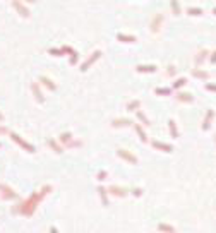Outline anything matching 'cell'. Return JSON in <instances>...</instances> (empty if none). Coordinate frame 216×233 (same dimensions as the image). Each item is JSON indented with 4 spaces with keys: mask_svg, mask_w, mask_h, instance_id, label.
<instances>
[{
    "mask_svg": "<svg viewBox=\"0 0 216 233\" xmlns=\"http://www.w3.org/2000/svg\"><path fill=\"white\" fill-rule=\"evenodd\" d=\"M192 75H194V77H197V79H208V77H209V72L196 67V69H192Z\"/></svg>",
    "mask_w": 216,
    "mask_h": 233,
    "instance_id": "25",
    "label": "cell"
},
{
    "mask_svg": "<svg viewBox=\"0 0 216 233\" xmlns=\"http://www.w3.org/2000/svg\"><path fill=\"white\" fill-rule=\"evenodd\" d=\"M185 12H187L189 16H203V9H201V7H187Z\"/></svg>",
    "mask_w": 216,
    "mask_h": 233,
    "instance_id": "28",
    "label": "cell"
},
{
    "mask_svg": "<svg viewBox=\"0 0 216 233\" xmlns=\"http://www.w3.org/2000/svg\"><path fill=\"white\" fill-rule=\"evenodd\" d=\"M213 118H214V110L213 108H208L206 115H204V120H203V130H208L213 123Z\"/></svg>",
    "mask_w": 216,
    "mask_h": 233,
    "instance_id": "13",
    "label": "cell"
},
{
    "mask_svg": "<svg viewBox=\"0 0 216 233\" xmlns=\"http://www.w3.org/2000/svg\"><path fill=\"white\" fill-rule=\"evenodd\" d=\"M135 70H137L139 74H155V72L158 70V67H156L155 64H139L137 67H135Z\"/></svg>",
    "mask_w": 216,
    "mask_h": 233,
    "instance_id": "8",
    "label": "cell"
},
{
    "mask_svg": "<svg viewBox=\"0 0 216 233\" xmlns=\"http://www.w3.org/2000/svg\"><path fill=\"white\" fill-rule=\"evenodd\" d=\"M98 195H100V199H101V204L107 207V206H108V189L98 187Z\"/></svg>",
    "mask_w": 216,
    "mask_h": 233,
    "instance_id": "23",
    "label": "cell"
},
{
    "mask_svg": "<svg viewBox=\"0 0 216 233\" xmlns=\"http://www.w3.org/2000/svg\"><path fill=\"white\" fill-rule=\"evenodd\" d=\"M175 100H177L178 103H194V96L190 93H185V91H178V93L175 94Z\"/></svg>",
    "mask_w": 216,
    "mask_h": 233,
    "instance_id": "12",
    "label": "cell"
},
{
    "mask_svg": "<svg viewBox=\"0 0 216 233\" xmlns=\"http://www.w3.org/2000/svg\"><path fill=\"white\" fill-rule=\"evenodd\" d=\"M213 14H216V7H214V9H213Z\"/></svg>",
    "mask_w": 216,
    "mask_h": 233,
    "instance_id": "44",
    "label": "cell"
},
{
    "mask_svg": "<svg viewBox=\"0 0 216 233\" xmlns=\"http://www.w3.org/2000/svg\"><path fill=\"white\" fill-rule=\"evenodd\" d=\"M3 134H9V129L5 125H0V136H3Z\"/></svg>",
    "mask_w": 216,
    "mask_h": 233,
    "instance_id": "40",
    "label": "cell"
},
{
    "mask_svg": "<svg viewBox=\"0 0 216 233\" xmlns=\"http://www.w3.org/2000/svg\"><path fill=\"white\" fill-rule=\"evenodd\" d=\"M117 154H119V158L125 159V161H127V163H130V165H137V163H139V158H137V156H135L134 153L127 151V149L119 148V149H117Z\"/></svg>",
    "mask_w": 216,
    "mask_h": 233,
    "instance_id": "5",
    "label": "cell"
},
{
    "mask_svg": "<svg viewBox=\"0 0 216 233\" xmlns=\"http://www.w3.org/2000/svg\"><path fill=\"white\" fill-rule=\"evenodd\" d=\"M163 23H165V16L163 12H155L151 17V21H149V29H151V33H160L163 28Z\"/></svg>",
    "mask_w": 216,
    "mask_h": 233,
    "instance_id": "2",
    "label": "cell"
},
{
    "mask_svg": "<svg viewBox=\"0 0 216 233\" xmlns=\"http://www.w3.org/2000/svg\"><path fill=\"white\" fill-rule=\"evenodd\" d=\"M141 100H130L129 103H127V110L129 111H137V110H141Z\"/></svg>",
    "mask_w": 216,
    "mask_h": 233,
    "instance_id": "27",
    "label": "cell"
},
{
    "mask_svg": "<svg viewBox=\"0 0 216 233\" xmlns=\"http://www.w3.org/2000/svg\"><path fill=\"white\" fill-rule=\"evenodd\" d=\"M168 130H170V136L173 139H178V129H177V122L173 118L168 120Z\"/></svg>",
    "mask_w": 216,
    "mask_h": 233,
    "instance_id": "22",
    "label": "cell"
},
{
    "mask_svg": "<svg viewBox=\"0 0 216 233\" xmlns=\"http://www.w3.org/2000/svg\"><path fill=\"white\" fill-rule=\"evenodd\" d=\"M100 57H101V50H94V52L91 53V55L87 57L86 60H84L82 64H81V72H86L87 69H89L91 65L94 64V62H96V60H100Z\"/></svg>",
    "mask_w": 216,
    "mask_h": 233,
    "instance_id": "6",
    "label": "cell"
},
{
    "mask_svg": "<svg viewBox=\"0 0 216 233\" xmlns=\"http://www.w3.org/2000/svg\"><path fill=\"white\" fill-rule=\"evenodd\" d=\"M24 2H36V0H24Z\"/></svg>",
    "mask_w": 216,
    "mask_h": 233,
    "instance_id": "43",
    "label": "cell"
},
{
    "mask_svg": "<svg viewBox=\"0 0 216 233\" xmlns=\"http://www.w3.org/2000/svg\"><path fill=\"white\" fill-rule=\"evenodd\" d=\"M185 84H187V77H178V79H175V82H173V89H180V87H184Z\"/></svg>",
    "mask_w": 216,
    "mask_h": 233,
    "instance_id": "30",
    "label": "cell"
},
{
    "mask_svg": "<svg viewBox=\"0 0 216 233\" xmlns=\"http://www.w3.org/2000/svg\"><path fill=\"white\" fill-rule=\"evenodd\" d=\"M52 190H53L52 185H48V184L43 185V187L40 189L38 192H33V194L29 195L26 201H23L21 204H17V207L14 206V207H12V213H14V214H16V213H17V214H23V216H26V218L33 216V214H34V211H36V207H38V204L41 202Z\"/></svg>",
    "mask_w": 216,
    "mask_h": 233,
    "instance_id": "1",
    "label": "cell"
},
{
    "mask_svg": "<svg viewBox=\"0 0 216 233\" xmlns=\"http://www.w3.org/2000/svg\"><path fill=\"white\" fill-rule=\"evenodd\" d=\"M117 39L122 43H135L137 41V38H135L134 34H124V33H119L117 34Z\"/></svg>",
    "mask_w": 216,
    "mask_h": 233,
    "instance_id": "21",
    "label": "cell"
},
{
    "mask_svg": "<svg viewBox=\"0 0 216 233\" xmlns=\"http://www.w3.org/2000/svg\"><path fill=\"white\" fill-rule=\"evenodd\" d=\"M155 93L158 94V96H170V94H171V89H170V87H156Z\"/></svg>",
    "mask_w": 216,
    "mask_h": 233,
    "instance_id": "29",
    "label": "cell"
},
{
    "mask_svg": "<svg viewBox=\"0 0 216 233\" xmlns=\"http://www.w3.org/2000/svg\"><path fill=\"white\" fill-rule=\"evenodd\" d=\"M209 64H216V50H213V52L209 53Z\"/></svg>",
    "mask_w": 216,
    "mask_h": 233,
    "instance_id": "38",
    "label": "cell"
},
{
    "mask_svg": "<svg viewBox=\"0 0 216 233\" xmlns=\"http://www.w3.org/2000/svg\"><path fill=\"white\" fill-rule=\"evenodd\" d=\"M175 74H177V67H175L173 64H170L166 67V70H165V77H173Z\"/></svg>",
    "mask_w": 216,
    "mask_h": 233,
    "instance_id": "31",
    "label": "cell"
},
{
    "mask_svg": "<svg viewBox=\"0 0 216 233\" xmlns=\"http://www.w3.org/2000/svg\"><path fill=\"white\" fill-rule=\"evenodd\" d=\"M208 57H209V52H208L206 48H201L199 52H197L196 55H194V65H196V67L199 69L201 65H203L204 62L208 60Z\"/></svg>",
    "mask_w": 216,
    "mask_h": 233,
    "instance_id": "7",
    "label": "cell"
},
{
    "mask_svg": "<svg viewBox=\"0 0 216 233\" xmlns=\"http://www.w3.org/2000/svg\"><path fill=\"white\" fill-rule=\"evenodd\" d=\"M134 129H135V132H137V136L141 137V141L142 142H148V134H146V130H144V127L141 125V123H134Z\"/></svg>",
    "mask_w": 216,
    "mask_h": 233,
    "instance_id": "19",
    "label": "cell"
},
{
    "mask_svg": "<svg viewBox=\"0 0 216 233\" xmlns=\"http://www.w3.org/2000/svg\"><path fill=\"white\" fill-rule=\"evenodd\" d=\"M31 91H33V94H34V98H36L38 103H45V94H43L41 89H40V82L38 81L31 82Z\"/></svg>",
    "mask_w": 216,
    "mask_h": 233,
    "instance_id": "9",
    "label": "cell"
},
{
    "mask_svg": "<svg viewBox=\"0 0 216 233\" xmlns=\"http://www.w3.org/2000/svg\"><path fill=\"white\" fill-rule=\"evenodd\" d=\"M158 231H161V233H177L175 226H171V225H168V223H160L158 225Z\"/></svg>",
    "mask_w": 216,
    "mask_h": 233,
    "instance_id": "26",
    "label": "cell"
},
{
    "mask_svg": "<svg viewBox=\"0 0 216 233\" xmlns=\"http://www.w3.org/2000/svg\"><path fill=\"white\" fill-rule=\"evenodd\" d=\"M142 192H144L142 189H137V187L132 189V195H134V197H141V195H142Z\"/></svg>",
    "mask_w": 216,
    "mask_h": 233,
    "instance_id": "37",
    "label": "cell"
},
{
    "mask_svg": "<svg viewBox=\"0 0 216 233\" xmlns=\"http://www.w3.org/2000/svg\"><path fill=\"white\" fill-rule=\"evenodd\" d=\"M170 9H171V14H173V16H180L182 14V7H180V2H178V0H170Z\"/></svg>",
    "mask_w": 216,
    "mask_h": 233,
    "instance_id": "24",
    "label": "cell"
},
{
    "mask_svg": "<svg viewBox=\"0 0 216 233\" xmlns=\"http://www.w3.org/2000/svg\"><path fill=\"white\" fill-rule=\"evenodd\" d=\"M81 146H82V141H77V139H74L71 144L67 146V148H69V149H74V148H81Z\"/></svg>",
    "mask_w": 216,
    "mask_h": 233,
    "instance_id": "35",
    "label": "cell"
},
{
    "mask_svg": "<svg viewBox=\"0 0 216 233\" xmlns=\"http://www.w3.org/2000/svg\"><path fill=\"white\" fill-rule=\"evenodd\" d=\"M151 146L158 151H163V153H171L173 151V146L171 144H166V142H161V141H153Z\"/></svg>",
    "mask_w": 216,
    "mask_h": 233,
    "instance_id": "14",
    "label": "cell"
},
{
    "mask_svg": "<svg viewBox=\"0 0 216 233\" xmlns=\"http://www.w3.org/2000/svg\"><path fill=\"white\" fill-rule=\"evenodd\" d=\"M12 7H14V9H16L17 12H19L21 16H23V17H29V16H31L29 9H28L26 5H24L23 2H21V0H12Z\"/></svg>",
    "mask_w": 216,
    "mask_h": 233,
    "instance_id": "11",
    "label": "cell"
},
{
    "mask_svg": "<svg viewBox=\"0 0 216 233\" xmlns=\"http://www.w3.org/2000/svg\"><path fill=\"white\" fill-rule=\"evenodd\" d=\"M10 139H12V141H14V142H16L17 146H21L23 149H26L28 153H36V148H34V146H33V144H29L28 141H24L23 137L19 136V134L12 132V134H10Z\"/></svg>",
    "mask_w": 216,
    "mask_h": 233,
    "instance_id": "3",
    "label": "cell"
},
{
    "mask_svg": "<svg viewBox=\"0 0 216 233\" xmlns=\"http://www.w3.org/2000/svg\"><path fill=\"white\" fill-rule=\"evenodd\" d=\"M135 116H137V120L141 122V125H144V127H149V125H151V122H149L148 115H146L142 110H137V111H135Z\"/></svg>",
    "mask_w": 216,
    "mask_h": 233,
    "instance_id": "20",
    "label": "cell"
},
{
    "mask_svg": "<svg viewBox=\"0 0 216 233\" xmlns=\"http://www.w3.org/2000/svg\"><path fill=\"white\" fill-rule=\"evenodd\" d=\"M48 53L53 57H62L64 55V52H62V48H48Z\"/></svg>",
    "mask_w": 216,
    "mask_h": 233,
    "instance_id": "33",
    "label": "cell"
},
{
    "mask_svg": "<svg viewBox=\"0 0 216 233\" xmlns=\"http://www.w3.org/2000/svg\"><path fill=\"white\" fill-rule=\"evenodd\" d=\"M214 141H216V134H214Z\"/></svg>",
    "mask_w": 216,
    "mask_h": 233,
    "instance_id": "45",
    "label": "cell"
},
{
    "mask_svg": "<svg viewBox=\"0 0 216 233\" xmlns=\"http://www.w3.org/2000/svg\"><path fill=\"white\" fill-rule=\"evenodd\" d=\"M48 148L52 149L53 153H57V154H62V153H64V148H62V146L58 144L53 137H50V139H48Z\"/></svg>",
    "mask_w": 216,
    "mask_h": 233,
    "instance_id": "18",
    "label": "cell"
},
{
    "mask_svg": "<svg viewBox=\"0 0 216 233\" xmlns=\"http://www.w3.org/2000/svg\"><path fill=\"white\" fill-rule=\"evenodd\" d=\"M38 82H41V84L45 86V87H48L50 91H57V84H55L50 77H46V75H40Z\"/></svg>",
    "mask_w": 216,
    "mask_h": 233,
    "instance_id": "16",
    "label": "cell"
},
{
    "mask_svg": "<svg viewBox=\"0 0 216 233\" xmlns=\"http://www.w3.org/2000/svg\"><path fill=\"white\" fill-rule=\"evenodd\" d=\"M0 146H2V144H0Z\"/></svg>",
    "mask_w": 216,
    "mask_h": 233,
    "instance_id": "46",
    "label": "cell"
},
{
    "mask_svg": "<svg viewBox=\"0 0 216 233\" xmlns=\"http://www.w3.org/2000/svg\"><path fill=\"white\" fill-rule=\"evenodd\" d=\"M204 89H206V91H213V93H216V84H213V82H206V84H204Z\"/></svg>",
    "mask_w": 216,
    "mask_h": 233,
    "instance_id": "36",
    "label": "cell"
},
{
    "mask_svg": "<svg viewBox=\"0 0 216 233\" xmlns=\"http://www.w3.org/2000/svg\"><path fill=\"white\" fill-rule=\"evenodd\" d=\"M0 122H3V115L2 113H0Z\"/></svg>",
    "mask_w": 216,
    "mask_h": 233,
    "instance_id": "42",
    "label": "cell"
},
{
    "mask_svg": "<svg viewBox=\"0 0 216 233\" xmlns=\"http://www.w3.org/2000/svg\"><path fill=\"white\" fill-rule=\"evenodd\" d=\"M107 177H108V172H107V170H100V172H98V175H96V178H98L100 182L107 180Z\"/></svg>",
    "mask_w": 216,
    "mask_h": 233,
    "instance_id": "34",
    "label": "cell"
},
{
    "mask_svg": "<svg viewBox=\"0 0 216 233\" xmlns=\"http://www.w3.org/2000/svg\"><path fill=\"white\" fill-rule=\"evenodd\" d=\"M0 199H2V201H16L17 194L9 185H0Z\"/></svg>",
    "mask_w": 216,
    "mask_h": 233,
    "instance_id": "4",
    "label": "cell"
},
{
    "mask_svg": "<svg viewBox=\"0 0 216 233\" xmlns=\"http://www.w3.org/2000/svg\"><path fill=\"white\" fill-rule=\"evenodd\" d=\"M129 125H132V120H130V118H113L112 120V127H115V129L129 127Z\"/></svg>",
    "mask_w": 216,
    "mask_h": 233,
    "instance_id": "15",
    "label": "cell"
},
{
    "mask_svg": "<svg viewBox=\"0 0 216 233\" xmlns=\"http://www.w3.org/2000/svg\"><path fill=\"white\" fill-rule=\"evenodd\" d=\"M77 62H79V53L76 52V50H72V52H71V60H69V64H71V65H76Z\"/></svg>",
    "mask_w": 216,
    "mask_h": 233,
    "instance_id": "32",
    "label": "cell"
},
{
    "mask_svg": "<svg viewBox=\"0 0 216 233\" xmlns=\"http://www.w3.org/2000/svg\"><path fill=\"white\" fill-rule=\"evenodd\" d=\"M58 139H60V142L65 146V148H67L69 144L72 142V141H74V134L72 132H62L60 134V137H58Z\"/></svg>",
    "mask_w": 216,
    "mask_h": 233,
    "instance_id": "17",
    "label": "cell"
},
{
    "mask_svg": "<svg viewBox=\"0 0 216 233\" xmlns=\"http://www.w3.org/2000/svg\"><path fill=\"white\" fill-rule=\"evenodd\" d=\"M108 194L113 195V197H125L129 192H127L124 187H120V185H110V187H108Z\"/></svg>",
    "mask_w": 216,
    "mask_h": 233,
    "instance_id": "10",
    "label": "cell"
},
{
    "mask_svg": "<svg viewBox=\"0 0 216 233\" xmlns=\"http://www.w3.org/2000/svg\"><path fill=\"white\" fill-rule=\"evenodd\" d=\"M72 50H74V48H72V46H69V45H64V46H62V52H64V53H69V55H71Z\"/></svg>",
    "mask_w": 216,
    "mask_h": 233,
    "instance_id": "39",
    "label": "cell"
},
{
    "mask_svg": "<svg viewBox=\"0 0 216 233\" xmlns=\"http://www.w3.org/2000/svg\"><path fill=\"white\" fill-rule=\"evenodd\" d=\"M50 233H58V230L55 226H52V228H50Z\"/></svg>",
    "mask_w": 216,
    "mask_h": 233,
    "instance_id": "41",
    "label": "cell"
}]
</instances>
